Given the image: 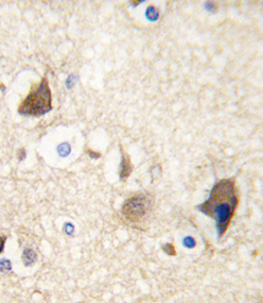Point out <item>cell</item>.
I'll list each match as a JSON object with an SVG mask.
<instances>
[{
    "label": "cell",
    "mask_w": 263,
    "mask_h": 303,
    "mask_svg": "<svg viewBox=\"0 0 263 303\" xmlns=\"http://www.w3.org/2000/svg\"><path fill=\"white\" fill-rule=\"evenodd\" d=\"M7 236L4 235V236H0V254H3V251L5 249V244H6V240H7Z\"/></svg>",
    "instance_id": "ba28073f"
},
{
    "label": "cell",
    "mask_w": 263,
    "mask_h": 303,
    "mask_svg": "<svg viewBox=\"0 0 263 303\" xmlns=\"http://www.w3.org/2000/svg\"><path fill=\"white\" fill-rule=\"evenodd\" d=\"M11 269V264H10V262L7 260H3L0 262V270L2 271H8Z\"/></svg>",
    "instance_id": "8992f818"
},
{
    "label": "cell",
    "mask_w": 263,
    "mask_h": 303,
    "mask_svg": "<svg viewBox=\"0 0 263 303\" xmlns=\"http://www.w3.org/2000/svg\"><path fill=\"white\" fill-rule=\"evenodd\" d=\"M130 173H132V165H130L129 157L122 151V161H121V169H120L121 180L128 178Z\"/></svg>",
    "instance_id": "277c9868"
},
{
    "label": "cell",
    "mask_w": 263,
    "mask_h": 303,
    "mask_svg": "<svg viewBox=\"0 0 263 303\" xmlns=\"http://www.w3.org/2000/svg\"><path fill=\"white\" fill-rule=\"evenodd\" d=\"M164 250H165V252H167L168 255H172V256H174V255H175V249H174V247L172 246V245H170V244L166 245V246L164 247Z\"/></svg>",
    "instance_id": "52a82bcc"
},
{
    "label": "cell",
    "mask_w": 263,
    "mask_h": 303,
    "mask_svg": "<svg viewBox=\"0 0 263 303\" xmlns=\"http://www.w3.org/2000/svg\"><path fill=\"white\" fill-rule=\"evenodd\" d=\"M52 110V93L49 81L44 77L36 85H32L29 94L18 107V114L23 116L39 117Z\"/></svg>",
    "instance_id": "7a4b0ae2"
},
{
    "label": "cell",
    "mask_w": 263,
    "mask_h": 303,
    "mask_svg": "<svg viewBox=\"0 0 263 303\" xmlns=\"http://www.w3.org/2000/svg\"><path fill=\"white\" fill-rule=\"evenodd\" d=\"M152 200L145 194H138L125 200L122 206V216L128 222L143 219L151 210Z\"/></svg>",
    "instance_id": "3957f363"
},
{
    "label": "cell",
    "mask_w": 263,
    "mask_h": 303,
    "mask_svg": "<svg viewBox=\"0 0 263 303\" xmlns=\"http://www.w3.org/2000/svg\"><path fill=\"white\" fill-rule=\"evenodd\" d=\"M23 260H24V264L26 266L32 265V264H34L35 261H36V254L31 249H26L24 251Z\"/></svg>",
    "instance_id": "5b68a950"
},
{
    "label": "cell",
    "mask_w": 263,
    "mask_h": 303,
    "mask_svg": "<svg viewBox=\"0 0 263 303\" xmlns=\"http://www.w3.org/2000/svg\"><path fill=\"white\" fill-rule=\"evenodd\" d=\"M239 205L238 189L234 179H222L212 187L209 197L198 210L206 216L214 218L219 237H222L230 225Z\"/></svg>",
    "instance_id": "6da1fadb"
}]
</instances>
